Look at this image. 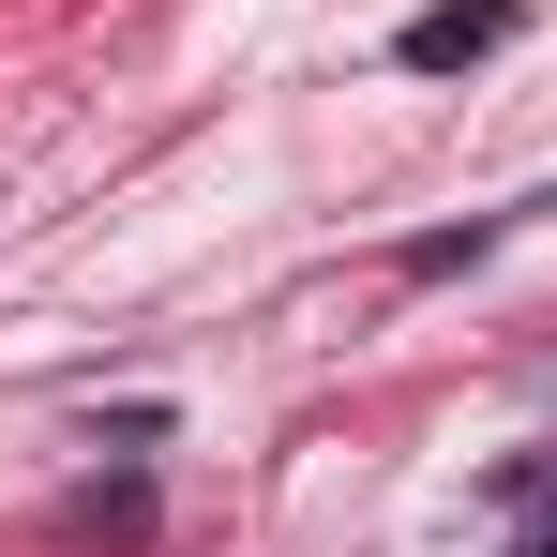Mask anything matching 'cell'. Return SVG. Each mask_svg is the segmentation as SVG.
Returning <instances> with one entry per match:
<instances>
[{"instance_id":"1","label":"cell","mask_w":557,"mask_h":557,"mask_svg":"<svg viewBox=\"0 0 557 557\" xmlns=\"http://www.w3.org/2000/svg\"><path fill=\"white\" fill-rule=\"evenodd\" d=\"M497 46H512V0H422V15L392 30L407 76H467V61H497Z\"/></svg>"}]
</instances>
